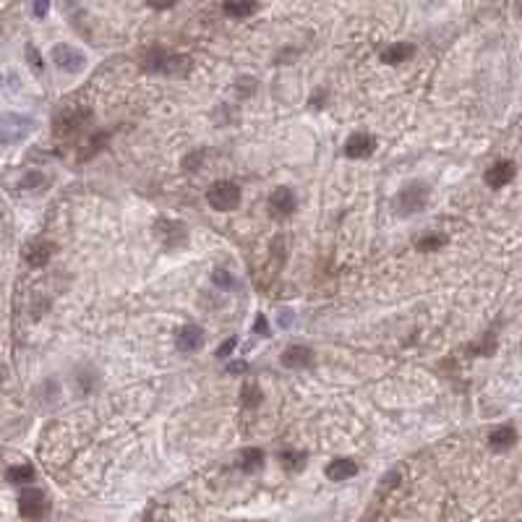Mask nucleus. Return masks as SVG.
<instances>
[{
    "label": "nucleus",
    "instance_id": "obj_34",
    "mask_svg": "<svg viewBox=\"0 0 522 522\" xmlns=\"http://www.w3.org/2000/svg\"><path fill=\"white\" fill-rule=\"evenodd\" d=\"M3 374H6V368H3V365H0V382H3Z\"/></svg>",
    "mask_w": 522,
    "mask_h": 522
},
{
    "label": "nucleus",
    "instance_id": "obj_25",
    "mask_svg": "<svg viewBox=\"0 0 522 522\" xmlns=\"http://www.w3.org/2000/svg\"><path fill=\"white\" fill-rule=\"evenodd\" d=\"M27 58H29L31 68H34V71H37V73H40V71H42V55H40V52H37V48H34L31 42H29V45H27Z\"/></svg>",
    "mask_w": 522,
    "mask_h": 522
},
{
    "label": "nucleus",
    "instance_id": "obj_21",
    "mask_svg": "<svg viewBox=\"0 0 522 522\" xmlns=\"http://www.w3.org/2000/svg\"><path fill=\"white\" fill-rule=\"evenodd\" d=\"M6 481H10V483L34 481V467H31V465H13V467L6 470Z\"/></svg>",
    "mask_w": 522,
    "mask_h": 522
},
{
    "label": "nucleus",
    "instance_id": "obj_19",
    "mask_svg": "<svg viewBox=\"0 0 522 522\" xmlns=\"http://www.w3.org/2000/svg\"><path fill=\"white\" fill-rule=\"evenodd\" d=\"M256 8L259 6L254 0H227L225 6H222L225 16H230V19H246L251 13H256Z\"/></svg>",
    "mask_w": 522,
    "mask_h": 522
},
{
    "label": "nucleus",
    "instance_id": "obj_22",
    "mask_svg": "<svg viewBox=\"0 0 522 522\" xmlns=\"http://www.w3.org/2000/svg\"><path fill=\"white\" fill-rule=\"evenodd\" d=\"M280 463H282V467H285V470H290V473L303 470L305 452H282V454H280Z\"/></svg>",
    "mask_w": 522,
    "mask_h": 522
},
{
    "label": "nucleus",
    "instance_id": "obj_11",
    "mask_svg": "<svg viewBox=\"0 0 522 522\" xmlns=\"http://www.w3.org/2000/svg\"><path fill=\"white\" fill-rule=\"evenodd\" d=\"M282 365L285 368H293V371H303V368H311L314 365V361H316V355H314V350L311 347H305V345H290L282 353Z\"/></svg>",
    "mask_w": 522,
    "mask_h": 522
},
{
    "label": "nucleus",
    "instance_id": "obj_1",
    "mask_svg": "<svg viewBox=\"0 0 522 522\" xmlns=\"http://www.w3.org/2000/svg\"><path fill=\"white\" fill-rule=\"evenodd\" d=\"M141 68L149 71V73H165V76L180 79V76H186L188 71H191V58H186V55H170L165 50L152 48L144 55V60H141Z\"/></svg>",
    "mask_w": 522,
    "mask_h": 522
},
{
    "label": "nucleus",
    "instance_id": "obj_8",
    "mask_svg": "<svg viewBox=\"0 0 522 522\" xmlns=\"http://www.w3.org/2000/svg\"><path fill=\"white\" fill-rule=\"evenodd\" d=\"M296 207H298V201H296L293 188L280 186L269 194V212H272V217H277V219L290 217V215L296 212Z\"/></svg>",
    "mask_w": 522,
    "mask_h": 522
},
{
    "label": "nucleus",
    "instance_id": "obj_32",
    "mask_svg": "<svg viewBox=\"0 0 522 522\" xmlns=\"http://www.w3.org/2000/svg\"><path fill=\"white\" fill-rule=\"evenodd\" d=\"M227 371H230V374H246V363H243V361H238V363L227 365Z\"/></svg>",
    "mask_w": 522,
    "mask_h": 522
},
{
    "label": "nucleus",
    "instance_id": "obj_24",
    "mask_svg": "<svg viewBox=\"0 0 522 522\" xmlns=\"http://www.w3.org/2000/svg\"><path fill=\"white\" fill-rule=\"evenodd\" d=\"M493 347H496V340H493V335H488V337H483L481 342H475V345L467 347V353H473V355H491Z\"/></svg>",
    "mask_w": 522,
    "mask_h": 522
},
{
    "label": "nucleus",
    "instance_id": "obj_6",
    "mask_svg": "<svg viewBox=\"0 0 522 522\" xmlns=\"http://www.w3.org/2000/svg\"><path fill=\"white\" fill-rule=\"evenodd\" d=\"M19 514L27 520H42L48 514V496L40 488H27L19 496Z\"/></svg>",
    "mask_w": 522,
    "mask_h": 522
},
{
    "label": "nucleus",
    "instance_id": "obj_4",
    "mask_svg": "<svg viewBox=\"0 0 522 522\" xmlns=\"http://www.w3.org/2000/svg\"><path fill=\"white\" fill-rule=\"evenodd\" d=\"M207 201L209 207L217 209V212H233L240 204V188L230 180H217V183L209 186Z\"/></svg>",
    "mask_w": 522,
    "mask_h": 522
},
{
    "label": "nucleus",
    "instance_id": "obj_7",
    "mask_svg": "<svg viewBox=\"0 0 522 522\" xmlns=\"http://www.w3.org/2000/svg\"><path fill=\"white\" fill-rule=\"evenodd\" d=\"M154 235L162 240V246L177 248V246H186L188 230H186V225L177 222V219H157V225H154Z\"/></svg>",
    "mask_w": 522,
    "mask_h": 522
},
{
    "label": "nucleus",
    "instance_id": "obj_28",
    "mask_svg": "<svg viewBox=\"0 0 522 522\" xmlns=\"http://www.w3.org/2000/svg\"><path fill=\"white\" fill-rule=\"evenodd\" d=\"M45 183V177L40 175V173H29V175L21 180V188H31V186H42Z\"/></svg>",
    "mask_w": 522,
    "mask_h": 522
},
{
    "label": "nucleus",
    "instance_id": "obj_15",
    "mask_svg": "<svg viewBox=\"0 0 522 522\" xmlns=\"http://www.w3.org/2000/svg\"><path fill=\"white\" fill-rule=\"evenodd\" d=\"M355 475H358V463L350 460V457H340V460H332V463L326 465V478L335 483L350 481Z\"/></svg>",
    "mask_w": 522,
    "mask_h": 522
},
{
    "label": "nucleus",
    "instance_id": "obj_12",
    "mask_svg": "<svg viewBox=\"0 0 522 522\" xmlns=\"http://www.w3.org/2000/svg\"><path fill=\"white\" fill-rule=\"evenodd\" d=\"M376 152V138L371 133H353L345 141V157L350 159H365Z\"/></svg>",
    "mask_w": 522,
    "mask_h": 522
},
{
    "label": "nucleus",
    "instance_id": "obj_27",
    "mask_svg": "<svg viewBox=\"0 0 522 522\" xmlns=\"http://www.w3.org/2000/svg\"><path fill=\"white\" fill-rule=\"evenodd\" d=\"M254 332H256V335H261V337H269V324H266L264 314L256 316V321H254Z\"/></svg>",
    "mask_w": 522,
    "mask_h": 522
},
{
    "label": "nucleus",
    "instance_id": "obj_13",
    "mask_svg": "<svg viewBox=\"0 0 522 522\" xmlns=\"http://www.w3.org/2000/svg\"><path fill=\"white\" fill-rule=\"evenodd\" d=\"M89 115H92V113L84 108L63 110L58 115V120H55V133H73V131H79L89 120Z\"/></svg>",
    "mask_w": 522,
    "mask_h": 522
},
{
    "label": "nucleus",
    "instance_id": "obj_3",
    "mask_svg": "<svg viewBox=\"0 0 522 522\" xmlns=\"http://www.w3.org/2000/svg\"><path fill=\"white\" fill-rule=\"evenodd\" d=\"M31 131H34V118L16 115V113L0 115V147L16 144L21 138H27V133H31Z\"/></svg>",
    "mask_w": 522,
    "mask_h": 522
},
{
    "label": "nucleus",
    "instance_id": "obj_26",
    "mask_svg": "<svg viewBox=\"0 0 522 522\" xmlns=\"http://www.w3.org/2000/svg\"><path fill=\"white\" fill-rule=\"evenodd\" d=\"M204 154H207L204 149H198L196 154H188V157L183 159V168H186V170H198V162H201V157H204Z\"/></svg>",
    "mask_w": 522,
    "mask_h": 522
},
{
    "label": "nucleus",
    "instance_id": "obj_18",
    "mask_svg": "<svg viewBox=\"0 0 522 522\" xmlns=\"http://www.w3.org/2000/svg\"><path fill=\"white\" fill-rule=\"evenodd\" d=\"M261 465H264V452L259 447H248V449H243V452L238 454V467L243 473H256Z\"/></svg>",
    "mask_w": 522,
    "mask_h": 522
},
{
    "label": "nucleus",
    "instance_id": "obj_9",
    "mask_svg": "<svg viewBox=\"0 0 522 522\" xmlns=\"http://www.w3.org/2000/svg\"><path fill=\"white\" fill-rule=\"evenodd\" d=\"M514 175H517V165H514L512 159H499V162H493L491 168L486 170V186L491 188H504L507 183H512Z\"/></svg>",
    "mask_w": 522,
    "mask_h": 522
},
{
    "label": "nucleus",
    "instance_id": "obj_31",
    "mask_svg": "<svg viewBox=\"0 0 522 522\" xmlns=\"http://www.w3.org/2000/svg\"><path fill=\"white\" fill-rule=\"evenodd\" d=\"M31 10H34V16H37V19H45V16H48V10H50V3H34V8H31Z\"/></svg>",
    "mask_w": 522,
    "mask_h": 522
},
{
    "label": "nucleus",
    "instance_id": "obj_23",
    "mask_svg": "<svg viewBox=\"0 0 522 522\" xmlns=\"http://www.w3.org/2000/svg\"><path fill=\"white\" fill-rule=\"evenodd\" d=\"M240 397H243V405H246V407H256V405L261 403V389H259L254 382H248V384L243 386Z\"/></svg>",
    "mask_w": 522,
    "mask_h": 522
},
{
    "label": "nucleus",
    "instance_id": "obj_17",
    "mask_svg": "<svg viewBox=\"0 0 522 522\" xmlns=\"http://www.w3.org/2000/svg\"><path fill=\"white\" fill-rule=\"evenodd\" d=\"M514 444H517L514 426H499V428H493L491 434H488V447H491L493 452H507V449H512Z\"/></svg>",
    "mask_w": 522,
    "mask_h": 522
},
{
    "label": "nucleus",
    "instance_id": "obj_5",
    "mask_svg": "<svg viewBox=\"0 0 522 522\" xmlns=\"http://www.w3.org/2000/svg\"><path fill=\"white\" fill-rule=\"evenodd\" d=\"M52 63H55L60 71H66V73H81L84 66H87V55H84L79 48L60 42V45L52 48Z\"/></svg>",
    "mask_w": 522,
    "mask_h": 522
},
{
    "label": "nucleus",
    "instance_id": "obj_30",
    "mask_svg": "<svg viewBox=\"0 0 522 522\" xmlns=\"http://www.w3.org/2000/svg\"><path fill=\"white\" fill-rule=\"evenodd\" d=\"M212 280H215V285H222V287H230V282H233L225 269H217V272L212 275Z\"/></svg>",
    "mask_w": 522,
    "mask_h": 522
},
{
    "label": "nucleus",
    "instance_id": "obj_10",
    "mask_svg": "<svg viewBox=\"0 0 522 522\" xmlns=\"http://www.w3.org/2000/svg\"><path fill=\"white\" fill-rule=\"evenodd\" d=\"M52 254H55V243H50V240H42V238H37V240H29L27 243V248H24V259H27V264L34 266V269H40V266H45L52 259Z\"/></svg>",
    "mask_w": 522,
    "mask_h": 522
},
{
    "label": "nucleus",
    "instance_id": "obj_2",
    "mask_svg": "<svg viewBox=\"0 0 522 522\" xmlns=\"http://www.w3.org/2000/svg\"><path fill=\"white\" fill-rule=\"evenodd\" d=\"M428 196H431V188L423 180H410L407 186H403V191L394 196V209L397 215L403 217H413L421 209L428 204Z\"/></svg>",
    "mask_w": 522,
    "mask_h": 522
},
{
    "label": "nucleus",
    "instance_id": "obj_33",
    "mask_svg": "<svg viewBox=\"0 0 522 522\" xmlns=\"http://www.w3.org/2000/svg\"><path fill=\"white\" fill-rule=\"evenodd\" d=\"M280 314H282V316H280V324H282V326H287L290 321H293V311H287V308H285V311H280Z\"/></svg>",
    "mask_w": 522,
    "mask_h": 522
},
{
    "label": "nucleus",
    "instance_id": "obj_16",
    "mask_svg": "<svg viewBox=\"0 0 522 522\" xmlns=\"http://www.w3.org/2000/svg\"><path fill=\"white\" fill-rule=\"evenodd\" d=\"M415 55V45H410V42H392L389 48L382 50V63H386V66H397V63H405V60H410Z\"/></svg>",
    "mask_w": 522,
    "mask_h": 522
},
{
    "label": "nucleus",
    "instance_id": "obj_14",
    "mask_svg": "<svg viewBox=\"0 0 522 522\" xmlns=\"http://www.w3.org/2000/svg\"><path fill=\"white\" fill-rule=\"evenodd\" d=\"M204 345V329L196 324H186L180 326V332L175 335V347L180 353H194Z\"/></svg>",
    "mask_w": 522,
    "mask_h": 522
},
{
    "label": "nucleus",
    "instance_id": "obj_29",
    "mask_svg": "<svg viewBox=\"0 0 522 522\" xmlns=\"http://www.w3.org/2000/svg\"><path fill=\"white\" fill-rule=\"evenodd\" d=\"M235 345H238V342H235V337H230V340H227V342H222V345H219V350H217V358H222V361H225L227 355H230V353H233V350H235Z\"/></svg>",
    "mask_w": 522,
    "mask_h": 522
},
{
    "label": "nucleus",
    "instance_id": "obj_20",
    "mask_svg": "<svg viewBox=\"0 0 522 522\" xmlns=\"http://www.w3.org/2000/svg\"><path fill=\"white\" fill-rule=\"evenodd\" d=\"M447 246V235L444 233H428V235L418 238L415 240V248L423 251V254H434V251H442Z\"/></svg>",
    "mask_w": 522,
    "mask_h": 522
}]
</instances>
